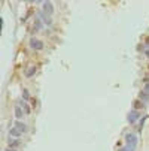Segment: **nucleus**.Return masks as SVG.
I'll return each mask as SVG.
<instances>
[{"mask_svg":"<svg viewBox=\"0 0 149 151\" xmlns=\"http://www.w3.org/2000/svg\"><path fill=\"white\" fill-rule=\"evenodd\" d=\"M19 139H10L9 138V148H17L18 145H19Z\"/></svg>","mask_w":149,"mask_h":151,"instance_id":"obj_13","label":"nucleus"},{"mask_svg":"<svg viewBox=\"0 0 149 151\" xmlns=\"http://www.w3.org/2000/svg\"><path fill=\"white\" fill-rule=\"evenodd\" d=\"M43 46H45V45H43V42H42V41L36 39V37H31V39H30V48L36 49V51H40V49H42Z\"/></svg>","mask_w":149,"mask_h":151,"instance_id":"obj_3","label":"nucleus"},{"mask_svg":"<svg viewBox=\"0 0 149 151\" xmlns=\"http://www.w3.org/2000/svg\"><path fill=\"white\" fill-rule=\"evenodd\" d=\"M139 118H140V112H139V111H136V109L130 111V112H128V115H127V120H128V123H130V124H134Z\"/></svg>","mask_w":149,"mask_h":151,"instance_id":"obj_2","label":"nucleus"},{"mask_svg":"<svg viewBox=\"0 0 149 151\" xmlns=\"http://www.w3.org/2000/svg\"><path fill=\"white\" fill-rule=\"evenodd\" d=\"M22 97H24V99H26V100H27V99L30 97V94H29V91H27L26 88H24V90H22Z\"/></svg>","mask_w":149,"mask_h":151,"instance_id":"obj_16","label":"nucleus"},{"mask_svg":"<svg viewBox=\"0 0 149 151\" xmlns=\"http://www.w3.org/2000/svg\"><path fill=\"white\" fill-rule=\"evenodd\" d=\"M139 99L142 100L143 103H149V93H146L145 90H143V91H140V94H139Z\"/></svg>","mask_w":149,"mask_h":151,"instance_id":"obj_8","label":"nucleus"},{"mask_svg":"<svg viewBox=\"0 0 149 151\" xmlns=\"http://www.w3.org/2000/svg\"><path fill=\"white\" fill-rule=\"evenodd\" d=\"M145 91H146V93H149V82H146V84H145Z\"/></svg>","mask_w":149,"mask_h":151,"instance_id":"obj_17","label":"nucleus"},{"mask_svg":"<svg viewBox=\"0 0 149 151\" xmlns=\"http://www.w3.org/2000/svg\"><path fill=\"white\" fill-rule=\"evenodd\" d=\"M137 142H139V138L136 133H127L125 135V147L130 151H136L137 148Z\"/></svg>","mask_w":149,"mask_h":151,"instance_id":"obj_1","label":"nucleus"},{"mask_svg":"<svg viewBox=\"0 0 149 151\" xmlns=\"http://www.w3.org/2000/svg\"><path fill=\"white\" fill-rule=\"evenodd\" d=\"M6 151H15V150H14V148H8Z\"/></svg>","mask_w":149,"mask_h":151,"instance_id":"obj_20","label":"nucleus"},{"mask_svg":"<svg viewBox=\"0 0 149 151\" xmlns=\"http://www.w3.org/2000/svg\"><path fill=\"white\" fill-rule=\"evenodd\" d=\"M14 127H17L21 133H26V132H27V126L24 124L22 121H19V120H17V121H15V126H14Z\"/></svg>","mask_w":149,"mask_h":151,"instance_id":"obj_6","label":"nucleus"},{"mask_svg":"<svg viewBox=\"0 0 149 151\" xmlns=\"http://www.w3.org/2000/svg\"><path fill=\"white\" fill-rule=\"evenodd\" d=\"M19 105L22 106V111H24V114H30V111H31V109H30V106H29L26 102H21V100H19Z\"/></svg>","mask_w":149,"mask_h":151,"instance_id":"obj_14","label":"nucleus"},{"mask_svg":"<svg viewBox=\"0 0 149 151\" xmlns=\"http://www.w3.org/2000/svg\"><path fill=\"white\" fill-rule=\"evenodd\" d=\"M137 51H145V45H139V48H137Z\"/></svg>","mask_w":149,"mask_h":151,"instance_id":"obj_18","label":"nucleus"},{"mask_svg":"<svg viewBox=\"0 0 149 151\" xmlns=\"http://www.w3.org/2000/svg\"><path fill=\"white\" fill-rule=\"evenodd\" d=\"M21 135H22V133H21V132H19L17 127H12V129L9 130V136H14L15 139H18V138H19Z\"/></svg>","mask_w":149,"mask_h":151,"instance_id":"obj_9","label":"nucleus"},{"mask_svg":"<svg viewBox=\"0 0 149 151\" xmlns=\"http://www.w3.org/2000/svg\"><path fill=\"white\" fill-rule=\"evenodd\" d=\"M34 73H36V66H30V67H29L26 72H24V75H26L27 78H31Z\"/></svg>","mask_w":149,"mask_h":151,"instance_id":"obj_11","label":"nucleus"},{"mask_svg":"<svg viewBox=\"0 0 149 151\" xmlns=\"http://www.w3.org/2000/svg\"><path fill=\"white\" fill-rule=\"evenodd\" d=\"M133 106H134V109H136V111H139V109H142V108H146V106H145V103L142 102L140 99L134 100V102H133Z\"/></svg>","mask_w":149,"mask_h":151,"instance_id":"obj_10","label":"nucleus"},{"mask_svg":"<svg viewBox=\"0 0 149 151\" xmlns=\"http://www.w3.org/2000/svg\"><path fill=\"white\" fill-rule=\"evenodd\" d=\"M145 54H146V57H149V49H146V51H145Z\"/></svg>","mask_w":149,"mask_h":151,"instance_id":"obj_19","label":"nucleus"},{"mask_svg":"<svg viewBox=\"0 0 149 151\" xmlns=\"http://www.w3.org/2000/svg\"><path fill=\"white\" fill-rule=\"evenodd\" d=\"M118 151H121V150H118Z\"/></svg>","mask_w":149,"mask_h":151,"instance_id":"obj_22","label":"nucleus"},{"mask_svg":"<svg viewBox=\"0 0 149 151\" xmlns=\"http://www.w3.org/2000/svg\"><path fill=\"white\" fill-rule=\"evenodd\" d=\"M22 115H24L22 108H21V106H15V117L19 120V118H22Z\"/></svg>","mask_w":149,"mask_h":151,"instance_id":"obj_12","label":"nucleus"},{"mask_svg":"<svg viewBox=\"0 0 149 151\" xmlns=\"http://www.w3.org/2000/svg\"><path fill=\"white\" fill-rule=\"evenodd\" d=\"M42 27H43V22H42L40 20H36V21H34V26H33V34H34L36 32L42 30Z\"/></svg>","mask_w":149,"mask_h":151,"instance_id":"obj_7","label":"nucleus"},{"mask_svg":"<svg viewBox=\"0 0 149 151\" xmlns=\"http://www.w3.org/2000/svg\"><path fill=\"white\" fill-rule=\"evenodd\" d=\"M146 118H148L146 115L140 118V124H139V132H142V129H143V124H145V121H146Z\"/></svg>","mask_w":149,"mask_h":151,"instance_id":"obj_15","label":"nucleus"},{"mask_svg":"<svg viewBox=\"0 0 149 151\" xmlns=\"http://www.w3.org/2000/svg\"><path fill=\"white\" fill-rule=\"evenodd\" d=\"M42 6H43L42 11L45 12V14H48L49 17L54 14V5H52V2H49V0H48V2H42Z\"/></svg>","mask_w":149,"mask_h":151,"instance_id":"obj_4","label":"nucleus"},{"mask_svg":"<svg viewBox=\"0 0 149 151\" xmlns=\"http://www.w3.org/2000/svg\"><path fill=\"white\" fill-rule=\"evenodd\" d=\"M39 17H40L42 22H43V24H46V26H51V24H52V20H51V17H49L48 14H45L43 11H39Z\"/></svg>","mask_w":149,"mask_h":151,"instance_id":"obj_5","label":"nucleus"},{"mask_svg":"<svg viewBox=\"0 0 149 151\" xmlns=\"http://www.w3.org/2000/svg\"><path fill=\"white\" fill-rule=\"evenodd\" d=\"M148 69H149V66H148Z\"/></svg>","mask_w":149,"mask_h":151,"instance_id":"obj_21","label":"nucleus"}]
</instances>
